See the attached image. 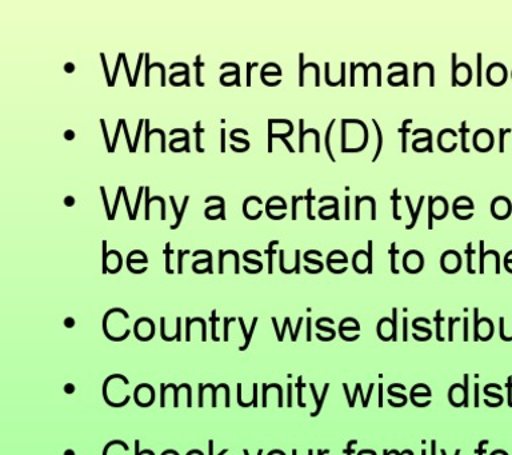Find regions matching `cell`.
Returning a JSON list of instances; mask_svg holds the SVG:
<instances>
[{"mask_svg":"<svg viewBox=\"0 0 512 455\" xmlns=\"http://www.w3.org/2000/svg\"><path fill=\"white\" fill-rule=\"evenodd\" d=\"M140 454L155 455L154 451H152V450H143V451H140Z\"/></svg>","mask_w":512,"mask_h":455,"instance_id":"43","label":"cell"},{"mask_svg":"<svg viewBox=\"0 0 512 455\" xmlns=\"http://www.w3.org/2000/svg\"><path fill=\"white\" fill-rule=\"evenodd\" d=\"M127 263H131V265H134V263H144V265H146V263H148V259H142V261H140V259H132V258H128L127 257Z\"/></svg>","mask_w":512,"mask_h":455,"instance_id":"30","label":"cell"},{"mask_svg":"<svg viewBox=\"0 0 512 455\" xmlns=\"http://www.w3.org/2000/svg\"><path fill=\"white\" fill-rule=\"evenodd\" d=\"M423 197L420 198V202H419V206H418V210H416V214H414V217H412V219H414V222H412V225L408 226V229H412V227H414L415 223H416V219H418V215H419V211H420V207H422V203H423Z\"/></svg>","mask_w":512,"mask_h":455,"instance_id":"25","label":"cell"},{"mask_svg":"<svg viewBox=\"0 0 512 455\" xmlns=\"http://www.w3.org/2000/svg\"><path fill=\"white\" fill-rule=\"evenodd\" d=\"M296 253V267H295V271H296V274H300V251L299 250H296L295 251Z\"/></svg>","mask_w":512,"mask_h":455,"instance_id":"31","label":"cell"},{"mask_svg":"<svg viewBox=\"0 0 512 455\" xmlns=\"http://www.w3.org/2000/svg\"><path fill=\"white\" fill-rule=\"evenodd\" d=\"M176 341L182 342V318L176 319Z\"/></svg>","mask_w":512,"mask_h":455,"instance_id":"22","label":"cell"},{"mask_svg":"<svg viewBox=\"0 0 512 455\" xmlns=\"http://www.w3.org/2000/svg\"><path fill=\"white\" fill-rule=\"evenodd\" d=\"M100 191H102V197H103V201H104V207H106V213H107L108 221H111V219H112V210L110 209V205H108L106 189H104V187H100Z\"/></svg>","mask_w":512,"mask_h":455,"instance_id":"16","label":"cell"},{"mask_svg":"<svg viewBox=\"0 0 512 455\" xmlns=\"http://www.w3.org/2000/svg\"><path fill=\"white\" fill-rule=\"evenodd\" d=\"M64 138L67 139V141H71V139L75 138L74 131L68 130L66 133H64Z\"/></svg>","mask_w":512,"mask_h":455,"instance_id":"33","label":"cell"},{"mask_svg":"<svg viewBox=\"0 0 512 455\" xmlns=\"http://www.w3.org/2000/svg\"><path fill=\"white\" fill-rule=\"evenodd\" d=\"M191 454L203 455V451H200V450H190V451H188L187 455H191Z\"/></svg>","mask_w":512,"mask_h":455,"instance_id":"42","label":"cell"},{"mask_svg":"<svg viewBox=\"0 0 512 455\" xmlns=\"http://www.w3.org/2000/svg\"><path fill=\"white\" fill-rule=\"evenodd\" d=\"M188 199H190V197H188V195H186V197H184L182 209H180L179 218L176 219V222L174 223V225L170 226L171 230L178 229V227L180 226V223H182L183 217H184V213H186V207H187Z\"/></svg>","mask_w":512,"mask_h":455,"instance_id":"11","label":"cell"},{"mask_svg":"<svg viewBox=\"0 0 512 455\" xmlns=\"http://www.w3.org/2000/svg\"><path fill=\"white\" fill-rule=\"evenodd\" d=\"M208 255V263H207V269L208 274H214V267H212V254L208 250H198L195 251V253H192L194 257H198V255Z\"/></svg>","mask_w":512,"mask_h":455,"instance_id":"12","label":"cell"},{"mask_svg":"<svg viewBox=\"0 0 512 455\" xmlns=\"http://www.w3.org/2000/svg\"><path fill=\"white\" fill-rule=\"evenodd\" d=\"M236 321V318H227V317H224L223 319V323H224V327H223V339H224V342H227L228 341V326H230V323L231 322H235Z\"/></svg>","mask_w":512,"mask_h":455,"instance_id":"18","label":"cell"},{"mask_svg":"<svg viewBox=\"0 0 512 455\" xmlns=\"http://www.w3.org/2000/svg\"><path fill=\"white\" fill-rule=\"evenodd\" d=\"M296 202H298V198L294 197V202H292V219H296Z\"/></svg>","mask_w":512,"mask_h":455,"instance_id":"37","label":"cell"},{"mask_svg":"<svg viewBox=\"0 0 512 455\" xmlns=\"http://www.w3.org/2000/svg\"><path fill=\"white\" fill-rule=\"evenodd\" d=\"M228 450H222L220 451L219 455H223V454H226Z\"/></svg>","mask_w":512,"mask_h":455,"instance_id":"47","label":"cell"},{"mask_svg":"<svg viewBox=\"0 0 512 455\" xmlns=\"http://www.w3.org/2000/svg\"><path fill=\"white\" fill-rule=\"evenodd\" d=\"M232 254L235 257V274H239V255L234 250L224 251V255Z\"/></svg>","mask_w":512,"mask_h":455,"instance_id":"23","label":"cell"},{"mask_svg":"<svg viewBox=\"0 0 512 455\" xmlns=\"http://www.w3.org/2000/svg\"><path fill=\"white\" fill-rule=\"evenodd\" d=\"M226 386H227L226 383H220V385H218V386H214V385H212V383H207V385L203 386L204 390H206V389L212 390V407H216V405H218V403H216V393H218L219 389H224V387H226Z\"/></svg>","mask_w":512,"mask_h":455,"instance_id":"9","label":"cell"},{"mask_svg":"<svg viewBox=\"0 0 512 455\" xmlns=\"http://www.w3.org/2000/svg\"><path fill=\"white\" fill-rule=\"evenodd\" d=\"M199 322L202 325V341H207V322L203 318L196 317L191 319V323Z\"/></svg>","mask_w":512,"mask_h":455,"instance_id":"14","label":"cell"},{"mask_svg":"<svg viewBox=\"0 0 512 455\" xmlns=\"http://www.w3.org/2000/svg\"><path fill=\"white\" fill-rule=\"evenodd\" d=\"M64 70H66V73H72V71L75 70V66L72 65V63H67V65L64 66Z\"/></svg>","mask_w":512,"mask_h":455,"instance_id":"38","label":"cell"},{"mask_svg":"<svg viewBox=\"0 0 512 455\" xmlns=\"http://www.w3.org/2000/svg\"><path fill=\"white\" fill-rule=\"evenodd\" d=\"M64 205H66L67 207H72L75 205V198L74 197H66L64 198Z\"/></svg>","mask_w":512,"mask_h":455,"instance_id":"29","label":"cell"},{"mask_svg":"<svg viewBox=\"0 0 512 455\" xmlns=\"http://www.w3.org/2000/svg\"><path fill=\"white\" fill-rule=\"evenodd\" d=\"M64 326H66L67 329H72V327L75 326V319L71 317L64 319Z\"/></svg>","mask_w":512,"mask_h":455,"instance_id":"27","label":"cell"},{"mask_svg":"<svg viewBox=\"0 0 512 455\" xmlns=\"http://www.w3.org/2000/svg\"><path fill=\"white\" fill-rule=\"evenodd\" d=\"M144 194H146V221H150V206L154 201H159L160 205H162V215H160V219L164 221L166 219V203H164V199L162 197H150V187H146L144 190Z\"/></svg>","mask_w":512,"mask_h":455,"instance_id":"4","label":"cell"},{"mask_svg":"<svg viewBox=\"0 0 512 455\" xmlns=\"http://www.w3.org/2000/svg\"><path fill=\"white\" fill-rule=\"evenodd\" d=\"M307 341H311V318H308Z\"/></svg>","mask_w":512,"mask_h":455,"instance_id":"35","label":"cell"},{"mask_svg":"<svg viewBox=\"0 0 512 455\" xmlns=\"http://www.w3.org/2000/svg\"><path fill=\"white\" fill-rule=\"evenodd\" d=\"M167 389H174L175 391V397H174V406H179V390L184 387V389H187V407H192V389L190 385H187V383H183L182 386H175L174 383H170V385H166Z\"/></svg>","mask_w":512,"mask_h":455,"instance_id":"5","label":"cell"},{"mask_svg":"<svg viewBox=\"0 0 512 455\" xmlns=\"http://www.w3.org/2000/svg\"><path fill=\"white\" fill-rule=\"evenodd\" d=\"M251 201H256L259 203V205H262V199H260L258 197H250V198H247L246 201H244V203H243L244 217H246L247 219H250V221H254V219H258V218L262 217V211H259V213L255 215V217H251V215L248 214V210H247L248 203H250Z\"/></svg>","mask_w":512,"mask_h":455,"instance_id":"7","label":"cell"},{"mask_svg":"<svg viewBox=\"0 0 512 455\" xmlns=\"http://www.w3.org/2000/svg\"><path fill=\"white\" fill-rule=\"evenodd\" d=\"M164 327H166V318L162 317V318H160V335H162L163 341H166V342L176 341V334H175V337H167L166 329H164Z\"/></svg>","mask_w":512,"mask_h":455,"instance_id":"13","label":"cell"},{"mask_svg":"<svg viewBox=\"0 0 512 455\" xmlns=\"http://www.w3.org/2000/svg\"><path fill=\"white\" fill-rule=\"evenodd\" d=\"M275 453H279V454L284 455V451H282V450H272V451H270V454H275Z\"/></svg>","mask_w":512,"mask_h":455,"instance_id":"44","label":"cell"},{"mask_svg":"<svg viewBox=\"0 0 512 455\" xmlns=\"http://www.w3.org/2000/svg\"><path fill=\"white\" fill-rule=\"evenodd\" d=\"M64 454H75V451L74 450H67V451H64Z\"/></svg>","mask_w":512,"mask_h":455,"instance_id":"46","label":"cell"},{"mask_svg":"<svg viewBox=\"0 0 512 455\" xmlns=\"http://www.w3.org/2000/svg\"><path fill=\"white\" fill-rule=\"evenodd\" d=\"M243 258H244V261H246L248 263H251V265H258L260 267H263L262 262H256V261H254V259H250L248 257H244V255H243Z\"/></svg>","mask_w":512,"mask_h":455,"instance_id":"34","label":"cell"},{"mask_svg":"<svg viewBox=\"0 0 512 455\" xmlns=\"http://www.w3.org/2000/svg\"><path fill=\"white\" fill-rule=\"evenodd\" d=\"M139 447H140V441H139V439H135V454L136 455H140Z\"/></svg>","mask_w":512,"mask_h":455,"instance_id":"40","label":"cell"},{"mask_svg":"<svg viewBox=\"0 0 512 455\" xmlns=\"http://www.w3.org/2000/svg\"><path fill=\"white\" fill-rule=\"evenodd\" d=\"M186 341H191V318H186Z\"/></svg>","mask_w":512,"mask_h":455,"instance_id":"24","label":"cell"},{"mask_svg":"<svg viewBox=\"0 0 512 455\" xmlns=\"http://www.w3.org/2000/svg\"><path fill=\"white\" fill-rule=\"evenodd\" d=\"M224 257H226V255H224V251L220 250L219 251V274H223V258Z\"/></svg>","mask_w":512,"mask_h":455,"instance_id":"28","label":"cell"},{"mask_svg":"<svg viewBox=\"0 0 512 455\" xmlns=\"http://www.w3.org/2000/svg\"><path fill=\"white\" fill-rule=\"evenodd\" d=\"M240 323V327H242L244 337H246V343L242 347H240V351H246L247 347L250 346L252 334H254L256 323H258V318H254V321H252L251 329L250 331L246 330V325H244L243 318L238 319Z\"/></svg>","mask_w":512,"mask_h":455,"instance_id":"6","label":"cell"},{"mask_svg":"<svg viewBox=\"0 0 512 455\" xmlns=\"http://www.w3.org/2000/svg\"><path fill=\"white\" fill-rule=\"evenodd\" d=\"M288 322H290V319H288V318L284 319L283 331H282V333H280V337L278 338V339H279V342H282V341H283L284 331H286V330H287Z\"/></svg>","mask_w":512,"mask_h":455,"instance_id":"32","label":"cell"},{"mask_svg":"<svg viewBox=\"0 0 512 455\" xmlns=\"http://www.w3.org/2000/svg\"><path fill=\"white\" fill-rule=\"evenodd\" d=\"M208 447H210V450H208V454H210V455L214 454V441H212V439H210V441H208Z\"/></svg>","mask_w":512,"mask_h":455,"instance_id":"39","label":"cell"},{"mask_svg":"<svg viewBox=\"0 0 512 455\" xmlns=\"http://www.w3.org/2000/svg\"><path fill=\"white\" fill-rule=\"evenodd\" d=\"M287 389H288V407H291L292 406V403H291V401H292V399H291L292 385H291V383H288Z\"/></svg>","mask_w":512,"mask_h":455,"instance_id":"36","label":"cell"},{"mask_svg":"<svg viewBox=\"0 0 512 455\" xmlns=\"http://www.w3.org/2000/svg\"><path fill=\"white\" fill-rule=\"evenodd\" d=\"M311 390H312V394H314L315 401L318 402V403H316V405H318V407H316L315 413L311 414L312 417H316V415H318L320 413V409H322L324 398H326V394H327V390H328V385L324 386L323 395H322V398H320V401L318 399V394H316L315 386L314 385H311Z\"/></svg>","mask_w":512,"mask_h":455,"instance_id":"8","label":"cell"},{"mask_svg":"<svg viewBox=\"0 0 512 455\" xmlns=\"http://www.w3.org/2000/svg\"><path fill=\"white\" fill-rule=\"evenodd\" d=\"M222 153H224V130L222 131Z\"/></svg>","mask_w":512,"mask_h":455,"instance_id":"45","label":"cell"},{"mask_svg":"<svg viewBox=\"0 0 512 455\" xmlns=\"http://www.w3.org/2000/svg\"><path fill=\"white\" fill-rule=\"evenodd\" d=\"M115 313L122 314L124 319H130V314H128L127 311H124L123 309L108 310L107 313L104 314V317H103V333H104V335H106L107 339H110V341H112V342H122V341H124V339H127L128 337H130V333H131L130 330H127L126 333H124L122 335V337L116 338V337H112V335L110 333H108V329H107L108 318H110V315L115 314Z\"/></svg>","mask_w":512,"mask_h":455,"instance_id":"1","label":"cell"},{"mask_svg":"<svg viewBox=\"0 0 512 455\" xmlns=\"http://www.w3.org/2000/svg\"><path fill=\"white\" fill-rule=\"evenodd\" d=\"M506 78L507 71L506 67L503 65L495 63V65H492L490 69H488V82L492 83V85H503V83L506 82Z\"/></svg>","mask_w":512,"mask_h":455,"instance_id":"2","label":"cell"},{"mask_svg":"<svg viewBox=\"0 0 512 455\" xmlns=\"http://www.w3.org/2000/svg\"><path fill=\"white\" fill-rule=\"evenodd\" d=\"M190 253V251L186 250V251H183V250H179L178 251V274L182 275L183 274V257L184 255Z\"/></svg>","mask_w":512,"mask_h":455,"instance_id":"21","label":"cell"},{"mask_svg":"<svg viewBox=\"0 0 512 455\" xmlns=\"http://www.w3.org/2000/svg\"><path fill=\"white\" fill-rule=\"evenodd\" d=\"M166 454H174V455H179L178 451L176 450H166V451H163V455H166Z\"/></svg>","mask_w":512,"mask_h":455,"instance_id":"41","label":"cell"},{"mask_svg":"<svg viewBox=\"0 0 512 455\" xmlns=\"http://www.w3.org/2000/svg\"><path fill=\"white\" fill-rule=\"evenodd\" d=\"M170 243H167L166 245V250H164V253H166V271H167V274H174V270L171 269V266H170V257H171V254H172V250H170Z\"/></svg>","mask_w":512,"mask_h":455,"instance_id":"15","label":"cell"},{"mask_svg":"<svg viewBox=\"0 0 512 455\" xmlns=\"http://www.w3.org/2000/svg\"><path fill=\"white\" fill-rule=\"evenodd\" d=\"M76 387L75 385H72V383H67V385H64V393L66 394H72L75 393Z\"/></svg>","mask_w":512,"mask_h":455,"instance_id":"26","label":"cell"},{"mask_svg":"<svg viewBox=\"0 0 512 455\" xmlns=\"http://www.w3.org/2000/svg\"><path fill=\"white\" fill-rule=\"evenodd\" d=\"M491 210L492 214H494L496 218H507L511 213V203L507 198H496L495 201L492 202Z\"/></svg>","mask_w":512,"mask_h":455,"instance_id":"3","label":"cell"},{"mask_svg":"<svg viewBox=\"0 0 512 455\" xmlns=\"http://www.w3.org/2000/svg\"><path fill=\"white\" fill-rule=\"evenodd\" d=\"M110 257L107 253V241H103V274L108 273L107 258Z\"/></svg>","mask_w":512,"mask_h":455,"instance_id":"20","label":"cell"},{"mask_svg":"<svg viewBox=\"0 0 512 455\" xmlns=\"http://www.w3.org/2000/svg\"><path fill=\"white\" fill-rule=\"evenodd\" d=\"M114 445H120V446L123 447L124 450L128 451V446L126 445V442H123V441H111V442L107 443L106 447H104L103 455H107L108 450H110V447L114 446Z\"/></svg>","mask_w":512,"mask_h":455,"instance_id":"19","label":"cell"},{"mask_svg":"<svg viewBox=\"0 0 512 455\" xmlns=\"http://www.w3.org/2000/svg\"><path fill=\"white\" fill-rule=\"evenodd\" d=\"M220 321L219 317H216V310H212L210 322H211V335L212 341L219 342L220 338L216 335V323Z\"/></svg>","mask_w":512,"mask_h":455,"instance_id":"10","label":"cell"},{"mask_svg":"<svg viewBox=\"0 0 512 455\" xmlns=\"http://www.w3.org/2000/svg\"><path fill=\"white\" fill-rule=\"evenodd\" d=\"M146 187H139L138 198H136L135 209H134V221L138 217L140 201H142V195L144 194Z\"/></svg>","mask_w":512,"mask_h":455,"instance_id":"17","label":"cell"}]
</instances>
